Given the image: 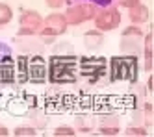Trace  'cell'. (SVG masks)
I'll list each match as a JSON object with an SVG mask.
<instances>
[{"label": "cell", "mask_w": 154, "mask_h": 137, "mask_svg": "<svg viewBox=\"0 0 154 137\" xmlns=\"http://www.w3.org/2000/svg\"><path fill=\"white\" fill-rule=\"evenodd\" d=\"M63 2H65V0H47V4H48L50 8H60Z\"/></svg>", "instance_id": "21"}, {"label": "cell", "mask_w": 154, "mask_h": 137, "mask_svg": "<svg viewBox=\"0 0 154 137\" xmlns=\"http://www.w3.org/2000/svg\"><path fill=\"white\" fill-rule=\"evenodd\" d=\"M54 133H56V135H72L74 132H72V128H58Z\"/></svg>", "instance_id": "16"}, {"label": "cell", "mask_w": 154, "mask_h": 137, "mask_svg": "<svg viewBox=\"0 0 154 137\" xmlns=\"http://www.w3.org/2000/svg\"><path fill=\"white\" fill-rule=\"evenodd\" d=\"M100 133H106V135H115V133H119V130H117V126H115V128H100Z\"/></svg>", "instance_id": "18"}, {"label": "cell", "mask_w": 154, "mask_h": 137, "mask_svg": "<svg viewBox=\"0 0 154 137\" xmlns=\"http://www.w3.org/2000/svg\"><path fill=\"white\" fill-rule=\"evenodd\" d=\"M78 67L76 65L74 58H63V56H54L50 59V80L54 84L60 82H76L74 78V68Z\"/></svg>", "instance_id": "1"}, {"label": "cell", "mask_w": 154, "mask_h": 137, "mask_svg": "<svg viewBox=\"0 0 154 137\" xmlns=\"http://www.w3.org/2000/svg\"><path fill=\"white\" fill-rule=\"evenodd\" d=\"M95 15V9L93 6H71L67 9V22H71V24H80L82 20L89 19Z\"/></svg>", "instance_id": "6"}, {"label": "cell", "mask_w": 154, "mask_h": 137, "mask_svg": "<svg viewBox=\"0 0 154 137\" xmlns=\"http://www.w3.org/2000/svg\"><path fill=\"white\" fill-rule=\"evenodd\" d=\"M56 35H58V33L54 32V30H50V28H47L45 32H41V39L45 41V43H52L54 39H56Z\"/></svg>", "instance_id": "14"}, {"label": "cell", "mask_w": 154, "mask_h": 137, "mask_svg": "<svg viewBox=\"0 0 154 137\" xmlns=\"http://www.w3.org/2000/svg\"><path fill=\"white\" fill-rule=\"evenodd\" d=\"M147 54H149V58L152 56V33H149V37H147Z\"/></svg>", "instance_id": "19"}, {"label": "cell", "mask_w": 154, "mask_h": 137, "mask_svg": "<svg viewBox=\"0 0 154 137\" xmlns=\"http://www.w3.org/2000/svg\"><path fill=\"white\" fill-rule=\"evenodd\" d=\"M67 24L69 22L65 20L63 15H50V17H47V28L54 30L56 33H63L65 28H67Z\"/></svg>", "instance_id": "9"}, {"label": "cell", "mask_w": 154, "mask_h": 137, "mask_svg": "<svg viewBox=\"0 0 154 137\" xmlns=\"http://www.w3.org/2000/svg\"><path fill=\"white\" fill-rule=\"evenodd\" d=\"M15 80V61L11 58H4L0 61V82L11 84Z\"/></svg>", "instance_id": "7"}, {"label": "cell", "mask_w": 154, "mask_h": 137, "mask_svg": "<svg viewBox=\"0 0 154 137\" xmlns=\"http://www.w3.org/2000/svg\"><path fill=\"white\" fill-rule=\"evenodd\" d=\"M97 26L100 28V30H113L119 26V22H121V13L117 9H106L102 11V13H98L97 15Z\"/></svg>", "instance_id": "4"}, {"label": "cell", "mask_w": 154, "mask_h": 137, "mask_svg": "<svg viewBox=\"0 0 154 137\" xmlns=\"http://www.w3.org/2000/svg\"><path fill=\"white\" fill-rule=\"evenodd\" d=\"M28 80V59L24 56L19 58V82H26Z\"/></svg>", "instance_id": "12"}, {"label": "cell", "mask_w": 154, "mask_h": 137, "mask_svg": "<svg viewBox=\"0 0 154 137\" xmlns=\"http://www.w3.org/2000/svg\"><path fill=\"white\" fill-rule=\"evenodd\" d=\"M147 17H149V9L145 6H141L139 2L130 8V19L134 20V22H137V24H139V22H145Z\"/></svg>", "instance_id": "10"}, {"label": "cell", "mask_w": 154, "mask_h": 137, "mask_svg": "<svg viewBox=\"0 0 154 137\" xmlns=\"http://www.w3.org/2000/svg\"><path fill=\"white\" fill-rule=\"evenodd\" d=\"M84 41H85L87 47L95 48V47H98V44L102 43V35H100V33H97V32H87L85 37H84Z\"/></svg>", "instance_id": "11"}, {"label": "cell", "mask_w": 154, "mask_h": 137, "mask_svg": "<svg viewBox=\"0 0 154 137\" xmlns=\"http://www.w3.org/2000/svg\"><path fill=\"white\" fill-rule=\"evenodd\" d=\"M126 133H128V135H145V130H139V128H128Z\"/></svg>", "instance_id": "17"}, {"label": "cell", "mask_w": 154, "mask_h": 137, "mask_svg": "<svg viewBox=\"0 0 154 137\" xmlns=\"http://www.w3.org/2000/svg\"><path fill=\"white\" fill-rule=\"evenodd\" d=\"M15 135H35V130H32V128H19V130H15Z\"/></svg>", "instance_id": "15"}, {"label": "cell", "mask_w": 154, "mask_h": 137, "mask_svg": "<svg viewBox=\"0 0 154 137\" xmlns=\"http://www.w3.org/2000/svg\"><path fill=\"white\" fill-rule=\"evenodd\" d=\"M9 20H11V9L6 4H0V24H6Z\"/></svg>", "instance_id": "13"}, {"label": "cell", "mask_w": 154, "mask_h": 137, "mask_svg": "<svg viewBox=\"0 0 154 137\" xmlns=\"http://www.w3.org/2000/svg\"><path fill=\"white\" fill-rule=\"evenodd\" d=\"M104 67H106V59L104 58H85V59H82V65H80L82 74L89 76L91 82H95V80L98 78V74H102Z\"/></svg>", "instance_id": "3"}, {"label": "cell", "mask_w": 154, "mask_h": 137, "mask_svg": "<svg viewBox=\"0 0 154 137\" xmlns=\"http://www.w3.org/2000/svg\"><path fill=\"white\" fill-rule=\"evenodd\" d=\"M28 76L32 82H35V84H41V82H45V78H47V65H45V59L39 58V56H35V58H32L28 61Z\"/></svg>", "instance_id": "5"}, {"label": "cell", "mask_w": 154, "mask_h": 137, "mask_svg": "<svg viewBox=\"0 0 154 137\" xmlns=\"http://www.w3.org/2000/svg\"><path fill=\"white\" fill-rule=\"evenodd\" d=\"M20 22H23V26L26 28V33L37 32L41 28V17L35 13V11H26V13L20 17Z\"/></svg>", "instance_id": "8"}, {"label": "cell", "mask_w": 154, "mask_h": 137, "mask_svg": "<svg viewBox=\"0 0 154 137\" xmlns=\"http://www.w3.org/2000/svg\"><path fill=\"white\" fill-rule=\"evenodd\" d=\"M136 58H113L112 80H136Z\"/></svg>", "instance_id": "2"}, {"label": "cell", "mask_w": 154, "mask_h": 137, "mask_svg": "<svg viewBox=\"0 0 154 137\" xmlns=\"http://www.w3.org/2000/svg\"><path fill=\"white\" fill-rule=\"evenodd\" d=\"M0 135H8V130L6 128H0Z\"/></svg>", "instance_id": "22"}, {"label": "cell", "mask_w": 154, "mask_h": 137, "mask_svg": "<svg viewBox=\"0 0 154 137\" xmlns=\"http://www.w3.org/2000/svg\"><path fill=\"white\" fill-rule=\"evenodd\" d=\"M121 6H126V8H132V6H136L139 0H119Z\"/></svg>", "instance_id": "20"}]
</instances>
